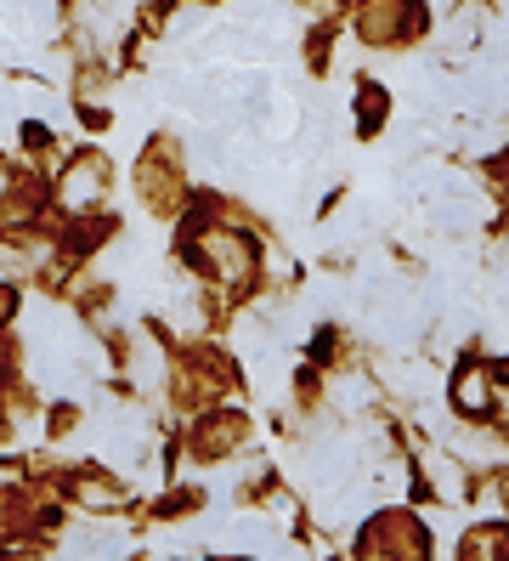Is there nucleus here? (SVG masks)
<instances>
[{
	"label": "nucleus",
	"mask_w": 509,
	"mask_h": 561,
	"mask_svg": "<svg viewBox=\"0 0 509 561\" xmlns=\"http://www.w3.org/2000/svg\"><path fill=\"white\" fill-rule=\"evenodd\" d=\"M419 477H425V488H430V500H441V505H464V493H470L464 459L441 454V448H419Z\"/></svg>",
	"instance_id": "7"
},
{
	"label": "nucleus",
	"mask_w": 509,
	"mask_h": 561,
	"mask_svg": "<svg viewBox=\"0 0 509 561\" xmlns=\"http://www.w3.org/2000/svg\"><path fill=\"white\" fill-rule=\"evenodd\" d=\"M453 403L464 414V425H487L498 414V369L482 357H470L464 369L453 375Z\"/></svg>",
	"instance_id": "5"
},
{
	"label": "nucleus",
	"mask_w": 509,
	"mask_h": 561,
	"mask_svg": "<svg viewBox=\"0 0 509 561\" xmlns=\"http://www.w3.org/2000/svg\"><path fill=\"white\" fill-rule=\"evenodd\" d=\"M238 443H244V414L238 409H204L187 432L193 459H227V454H238Z\"/></svg>",
	"instance_id": "6"
},
{
	"label": "nucleus",
	"mask_w": 509,
	"mask_h": 561,
	"mask_svg": "<svg viewBox=\"0 0 509 561\" xmlns=\"http://www.w3.org/2000/svg\"><path fill=\"white\" fill-rule=\"evenodd\" d=\"M102 199H108V159L102 153H74L62 164V176H57V205L68 216H85Z\"/></svg>",
	"instance_id": "3"
},
{
	"label": "nucleus",
	"mask_w": 509,
	"mask_h": 561,
	"mask_svg": "<svg viewBox=\"0 0 509 561\" xmlns=\"http://www.w3.org/2000/svg\"><path fill=\"white\" fill-rule=\"evenodd\" d=\"M441 35H448V51H470L475 41H482V12H475V7H459Z\"/></svg>",
	"instance_id": "11"
},
{
	"label": "nucleus",
	"mask_w": 509,
	"mask_h": 561,
	"mask_svg": "<svg viewBox=\"0 0 509 561\" xmlns=\"http://www.w3.org/2000/svg\"><path fill=\"white\" fill-rule=\"evenodd\" d=\"M68 493H74L85 511H119V505H125V488H119L114 477H96V471L74 477V482H68Z\"/></svg>",
	"instance_id": "8"
},
{
	"label": "nucleus",
	"mask_w": 509,
	"mask_h": 561,
	"mask_svg": "<svg viewBox=\"0 0 509 561\" xmlns=\"http://www.w3.org/2000/svg\"><path fill=\"white\" fill-rule=\"evenodd\" d=\"M385 114H391L385 85H362V91H357V130H362V137H373V130L385 125Z\"/></svg>",
	"instance_id": "9"
},
{
	"label": "nucleus",
	"mask_w": 509,
	"mask_h": 561,
	"mask_svg": "<svg viewBox=\"0 0 509 561\" xmlns=\"http://www.w3.org/2000/svg\"><path fill=\"white\" fill-rule=\"evenodd\" d=\"M187 255H193L210 278H221V284H244V278H255V244L238 233V227H198Z\"/></svg>",
	"instance_id": "1"
},
{
	"label": "nucleus",
	"mask_w": 509,
	"mask_h": 561,
	"mask_svg": "<svg viewBox=\"0 0 509 561\" xmlns=\"http://www.w3.org/2000/svg\"><path fill=\"white\" fill-rule=\"evenodd\" d=\"M357 28H362L368 46H402L425 28V12L414 7V0H368Z\"/></svg>",
	"instance_id": "4"
},
{
	"label": "nucleus",
	"mask_w": 509,
	"mask_h": 561,
	"mask_svg": "<svg viewBox=\"0 0 509 561\" xmlns=\"http://www.w3.org/2000/svg\"><path fill=\"white\" fill-rule=\"evenodd\" d=\"M459 561H504V527L487 522V527H475V534H464Z\"/></svg>",
	"instance_id": "10"
},
{
	"label": "nucleus",
	"mask_w": 509,
	"mask_h": 561,
	"mask_svg": "<svg viewBox=\"0 0 509 561\" xmlns=\"http://www.w3.org/2000/svg\"><path fill=\"white\" fill-rule=\"evenodd\" d=\"M12 307H18V295H12L7 284H0V323H7V318H12Z\"/></svg>",
	"instance_id": "12"
},
{
	"label": "nucleus",
	"mask_w": 509,
	"mask_h": 561,
	"mask_svg": "<svg viewBox=\"0 0 509 561\" xmlns=\"http://www.w3.org/2000/svg\"><path fill=\"white\" fill-rule=\"evenodd\" d=\"M362 561H430V539L425 522H414L407 511H385L362 527Z\"/></svg>",
	"instance_id": "2"
}]
</instances>
